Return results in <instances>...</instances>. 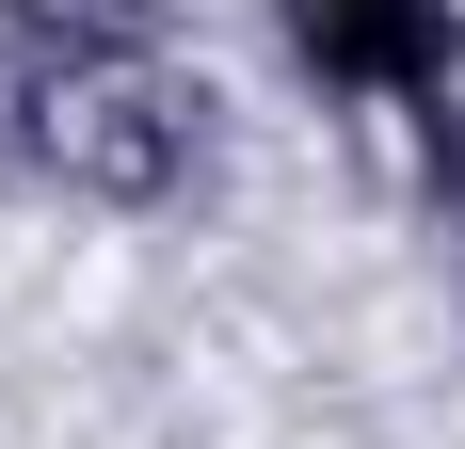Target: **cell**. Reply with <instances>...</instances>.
Segmentation results:
<instances>
[{
	"mask_svg": "<svg viewBox=\"0 0 465 449\" xmlns=\"http://www.w3.org/2000/svg\"><path fill=\"white\" fill-rule=\"evenodd\" d=\"M16 113L64 177L144 193L177 177L193 129H209V81L177 65V16L161 0H16Z\"/></svg>",
	"mask_w": 465,
	"mask_h": 449,
	"instance_id": "6da1fadb",
	"label": "cell"
},
{
	"mask_svg": "<svg viewBox=\"0 0 465 449\" xmlns=\"http://www.w3.org/2000/svg\"><path fill=\"white\" fill-rule=\"evenodd\" d=\"M305 48L322 65H401L418 48V0H305Z\"/></svg>",
	"mask_w": 465,
	"mask_h": 449,
	"instance_id": "7a4b0ae2",
	"label": "cell"
}]
</instances>
